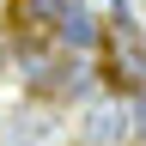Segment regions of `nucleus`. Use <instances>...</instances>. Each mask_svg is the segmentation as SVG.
Masks as SVG:
<instances>
[{"label":"nucleus","mask_w":146,"mask_h":146,"mask_svg":"<svg viewBox=\"0 0 146 146\" xmlns=\"http://www.w3.org/2000/svg\"><path fill=\"white\" fill-rule=\"evenodd\" d=\"M134 134V116H128L122 104H91L85 110V140H98V146H116Z\"/></svg>","instance_id":"7ed1b4c3"},{"label":"nucleus","mask_w":146,"mask_h":146,"mask_svg":"<svg viewBox=\"0 0 146 146\" xmlns=\"http://www.w3.org/2000/svg\"><path fill=\"white\" fill-rule=\"evenodd\" d=\"M61 18H67V0H12L6 25H12L18 36H25V43H36V36L61 31Z\"/></svg>","instance_id":"f03ea898"},{"label":"nucleus","mask_w":146,"mask_h":146,"mask_svg":"<svg viewBox=\"0 0 146 146\" xmlns=\"http://www.w3.org/2000/svg\"><path fill=\"white\" fill-rule=\"evenodd\" d=\"M134 134L146 140V91H140V122H134Z\"/></svg>","instance_id":"39448f33"},{"label":"nucleus","mask_w":146,"mask_h":146,"mask_svg":"<svg viewBox=\"0 0 146 146\" xmlns=\"http://www.w3.org/2000/svg\"><path fill=\"white\" fill-rule=\"evenodd\" d=\"M104 49H110V79L128 85V91H146V43H140V31H134V18H128V12L110 18Z\"/></svg>","instance_id":"f257e3e1"},{"label":"nucleus","mask_w":146,"mask_h":146,"mask_svg":"<svg viewBox=\"0 0 146 146\" xmlns=\"http://www.w3.org/2000/svg\"><path fill=\"white\" fill-rule=\"evenodd\" d=\"M55 36H61V43H73V49H91V43H98V18H91L85 6H67V18H61V31H55Z\"/></svg>","instance_id":"20e7f679"}]
</instances>
